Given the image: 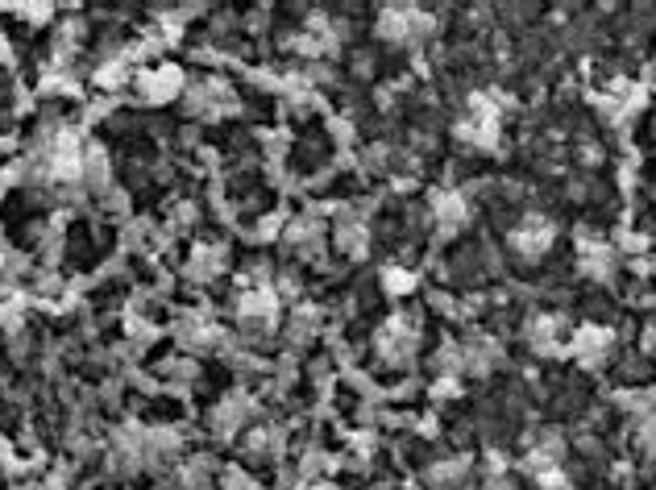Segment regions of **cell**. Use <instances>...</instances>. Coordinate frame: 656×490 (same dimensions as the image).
I'll return each instance as SVG.
<instances>
[{"instance_id": "obj_5", "label": "cell", "mask_w": 656, "mask_h": 490, "mask_svg": "<svg viewBox=\"0 0 656 490\" xmlns=\"http://www.w3.org/2000/svg\"><path fill=\"white\" fill-rule=\"evenodd\" d=\"M108 470L121 474V478H133V474L146 470V432L142 428L117 432L113 449H108Z\"/></svg>"}, {"instance_id": "obj_7", "label": "cell", "mask_w": 656, "mask_h": 490, "mask_svg": "<svg viewBox=\"0 0 656 490\" xmlns=\"http://www.w3.org/2000/svg\"><path fill=\"white\" fill-rule=\"evenodd\" d=\"M503 366V345L495 337H470L461 345V370L474 374V378H486Z\"/></svg>"}, {"instance_id": "obj_23", "label": "cell", "mask_w": 656, "mask_h": 490, "mask_svg": "<svg viewBox=\"0 0 656 490\" xmlns=\"http://www.w3.org/2000/svg\"><path fill=\"white\" fill-rule=\"evenodd\" d=\"M129 59H113V63H104L100 71H96V84L100 88H108V92H113V88H125L129 84Z\"/></svg>"}, {"instance_id": "obj_8", "label": "cell", "mask_w": 656, "mask_h": 490, "mask_svg": "<svg viewBox=\"0 0 656 490\" xmlns=\"http://www.w3.org/2000/svg\"><path fill=\"white\" fill-rule=\"evenodd\" d=\"M254 416V399L250 395H241V391H233V395H225L221 403L212 407V416H208V428L216 432V437H233V432Z\"/></svg>"}, {"instance_id": "obj_2", "label": "cell", "mask_w": 656, "mask_h": 490, "mask_svg": "<svg viewBox=\"0 0 656 490\" xmlns=\"http://www.w3.org/2000/svg\"><path fill=\"white\" fill-rule=\"evenodd\" d=\"M432 13L416 9V5H387L378 9V38L395 42V46H416L432 34Z\"/></svg>"}, {"instance_id": "obj_16", "label": "cell", "mask_w": 656, "mask_h": 490, "mask_svg": "<svg viewBox=\"0 0 656 490\" xmlns=\"http://www.w3.org/2000/svg\"><path fill=\"white\" fill-rule=\"evenodd\" d=\"M561 337H565V320H561V316L540 312V316L528 320V345H532L536 353H553V349H561Z\"/></svg>"}, {"instance_id": "obj_3", "label": "cell", "mask_w": 656, "mask_h": 490, "mask_svg": "<svg viewBox=\"0 0 656 490\" xmlns=\"http://www.w3.org/2000/svg\"><path fill=\"white\" fill-rule=\"evenodd\" d=\"M378 358L382 366H391V370H407L416 362V349H420V329H416V320L412 316H395L391 324H382V333H378Z\"/></svg>"}, {"instance_id": "obj_20", "label": "cell", "mask_w": 656, "mask_h": 490, "mask_svg": "<svg viewBox=\"0 0 656 490\" xmlns=\"http://www.w3.org/2000/svg\"><path fill=\"white\" fill-rule=\"evenodd\" d=\"M320 333V312L316 308H295L291 324H287V341L291 345H308Z\"/></svg>"}, {"instance_id": "obj_21", "label": "cell", "mask_w": 656, "mask_h": 490, "mask_svg": "<svg viewBox=\"0 0 656 490\" xmlns=\"http://www.w3.org/2000/svg\"><path fill=\"white\" fill-rule=\"evenodd\" d=\"M279 432L275 428H254L250 437H245V453H250L254 461H275L279 457Z\"/></svg>"}, {"instance_id": "obj_30", "label": "cell", "mask_w": 656, "mask_h": 490, "mask_svg": "<svg viewBox=\"0 0 656 490\" xmlns=\"http://www.w3.org/2000/svg\"><path fill=\"white\" fill-rule=\"evenodd\" d=\"M387 287L391 291H407V287H412V279H403V270H387Z\"/></svg>"}, {"instance_id": "obj_1", "label": "cell", "mask_w": 656, "mask_h": 490, "mask_svg": "<svg viewBox=\"0 0 656 490\" xmlns=\"http://www.w3.org/2000/svg\"><path fill=\"white\" fill-rule=\"evenodd\" d=\"M233 316H237V324L250 337H266L270 329H275V320H279V291L270 283H250L237 295Z\"/></svg>"}, {"instance_id": "obj_28", "label": "cell", "mask_w": 656, "mask_h": 490, "mask_svg": "<svg viewBox=\"0 0 656 490\" xmlns=\"http://www.w3.org/2000/svg\"><path fill=\"white\" fill-rule=\"evenodd\" d=\"M482 490H519V482L503 466H490V474L482 478Z\"/></svg>"}, {"instance_id": "obj_25", "label": "cell", "mask_w": 656, "mask_h": 490, "mask_svg": "<svg viewBox=\"0 0 656 490\" xmlns=\"http://www.w3.org/2000/svg\"><path fill=\"white\" fill-rule=\"evenodd\" d=\"M432 370L436 374H461V345H441L436 349V358H432Z\"/></svg>"}, {"instance_id": "obj_4", "label": "cell", "mask_w": 656, "mask_h": 490, "mask_svg": "<svg viewBox=\"0 0 656 490\" xmlns=\"http://www.w3.org/2000/svg\"><path fill=\"white\" fill-rule=\"evenodd\" d=\"M511 250H515V258H524V262H536V258H544L553 250V241H557V225L549 221L544 212H528L524 221H519L515 229H511Z\"/></svg>"}, {"instance_id": "obj_19", "label": "cell", "mask_w": 656, "mask_h": 490, "mask_svg": "<svg viewBox=\"0 0 656 490\" xmlns=\"http://www.w3.org/2000/svg\"><path fill=\"white\" fill-rule=\"evenodd\" d=\"M466 216H470V208H466V200H461L457 192H441L432 200V221H436V229H441V233H457L461 225H466Z\"/></svg>"}, {"instance_id": "obj_13", "label": "cell", "mask_w": 656, "mask_h": 490, "mask_svg": "<svg viewBox=\"0 0 656 490\" xmlns=\"http://www.w3.org/2000/svg\"><path fill=\"white\" fill-rule=\"evenodd\" d=\"M175 337L183 341V349H212L216 341H221V329L212 324V316H204V312H187V316L179 320Z\"/></svg>"}, {"instance_id": "obj_9", "label": "cell", "mask_w": 656, "mask_h": 490, "mask_svg": "<svg viewBox=\"0 0 656 490\" xmlns=\"http://www.w3.org/2000/svg\"><path fill=\"white\" fill-rule=\"evenodd\" d=\"M573 349H578V362H582L586 370H590V366L598 370V366H603L611 353H615V333L607 329V324H590V329L578 333Z\"/></svg>"}, {"instance_id": "obj_27", "label": "cell", "mask_w": 656, "mask_h": 490, "mask_svg": "<svg viewBox=\"0 0 656 490\" xmlns=\"http://www.w3.org/2000/svg\"><path fill=\"white\" fill-rule=\"evenodd\" d=\"M573 154H578V162H582V167H603V146H598L594 138H582L578 142V150H573Z\"/></svg>"}, {"instance_id": "obj_18", "label": "cell", "mask_w": 656, "mask_h": 490, "mask_svg": "<svg viewBox=\"0 0 656 490\" xmlns=\"http://www.w3.org/2000/svg\"><path fill=\"white\" fill-rule=\"evenodd\" d=\"M333 237H337V245H341L349 258H362L366 254V241H370V233H366L358 212H341L337 225H333Z\"/></svg>"}, {"instance_id": "obj_24", "label": "cell", "mask_w": 656, "mask_h": 490, "mask_svg": "<svg viewBox=\"0 0 656 490\" xmlns=\"http://www.w3.org/2000/svg\"><path fill=\"white\" fill-rule=\"evenodd\" d=\"M179 486H183V490H208V486H212V466H208L204 457L191 461V466L179 474Z\"/></svg>"}, {"instance_id": "obj_22", "label": "cell", "mask_w": 656, "mask_h": 490, "mask_svg": "<svg viewBox=\"0 0 656 490\" xmlns=\"http://www.w3.org/2000/svg\"><path fill=\"white\" fill-rule=\"evenodd\" d=\"M632 420H636V445H640V453L656 457V407H648V412H640Z\"/></svg>"}, {"instance_id": "obj_17", "label": "cell", "mask_w": 656, "mask_h": 490, "mask_svg": "<svg viewBox=\"0 0 656 490\" xmlns=\"http://www.w3.org/2000/svg\"><path fill=\"white\" fill-rule=\"evenodd\" d=\"M79 183H84L92 196H104L108 187H113V167H108L104 146H84V175H79Z\"/></svg>"}, {"instance_id": "obj_14", "label": "cell", "mask_w": 656, "mask_h": 490, "mask_svg": "<svg viewBox=\"0 0 656 490\" xmlns=\"http://www.w3.org/2000/svg\"><path fill=\"white\" fill-rule=\"evenodd\" d=\"M179 453H183V441H179L175 428H154V432H146V470H167Z\"/></svg>"}, {"instance_id": "obj_10", "label": "cell", "mask_w": 656, "mask_h": 490, "mask_svg": "<svg viewBox=\"0 0 656 490\" xmlns=\"http://www.w3.org/2000/svg\"><path fill=\"white\" fill-rule=\"evenodd\" d=\"M470 478V461L466 457H441V461H428L420 482L428 490H461Z\"/></svg>"}, {"instance_id": "obj_29", "label": "cell", "mask_w": 656, "mask_h": 490, "mask_svg": "<svg viewBox=\"0 0 656 490\" xmlns=\"http://www.w3.org/2000/svg\"><path fill=\"white\" fill-rule=\"evenodd\" d=\"M225 490H254V482L245 478V474H237V470H233V474L225 478Z\"/></svg>"}, {"instance_id": "obj_6", "label": "cell", "mask_w": 656, "mask_h": 490, "mask_svg": "<svg viewBox=\"0 0 656 490\" xmlns=\"http://www.w3.org/2000/svg\"><path fill=\"white\" fill-rule=\"evenodd\" d=\"M187 108L196 117H221L233 108V88L225 79H200V84L187 92Z\"/></svg>"}, {"instance_id": "obj_12", "label": "cell", "mask_w": 656, "mask_h": 490, "mask_svg": "<svg viewBox=\"0 0 656 490\" xmlns=\"http://www.w3.org/2000/svg\"><path fill=\"white\" fill-rule=\"evenodd\" d=\"M324 216H295V221L287 225L283 241H287V250L295 254H316L320 245H324Z\"/></svg>"}, {"instance_id": "obj_11", "label": "cell", "mask_w": 656, "mask_h": 490, "mask_svg": "<svg viewBox=\"0 0 656 490\" xmlns=\"http://www.w3.org/2000/svg\"><path fill=\"white\" fill-rule=\"evenodd\" d=\"M138 88H142V96L150 100V104H162V100H175L179 92H183V71L179 67H154V71H146V75H138Z\"/></svg>"}, {"instance_id": "obj_15", "label": "cell", "mask_w": 656, "mask_h": 490, "mask_svg": "<svg viewBox=\"0 0 656 490\" xmlns=\"http://www.w3.org/2000/svg\"><path fill=\"white\" fill-rule=\"evenodd\" d=\"M225 266H229V250L221 241H204V245H196V254H191V279H200V283H208V279H216V275H225Z\"/></svg>"}, {"instance_id": "obj_31", "label": "cell", "mask_w": 656, "mask_h": 490, "mask_svg": "<svg viewBox=\"0 0 656 490\" xmlns=\"http://www.w3.org/2000/svg\"><path fill=\"white\" fill-rule=\"evenodd\" d=\"M461 490H474V486H461Z\"/></svg>"}, {"instance_id": "obj_26", "label": "cell", "mask_w": 656, "mask_h": 490, "mask_svg": "<svg viewBox=\"0 0 656 490\" xmlns=\"http://www.w3.org/2000/svg\"><path fill=\"white\" fill-rule=\"evenodd\" d=\"M582 270L594 279H607V270H611V254L607 250H586L582 254Z\"/></svg>"}]
</instances>
